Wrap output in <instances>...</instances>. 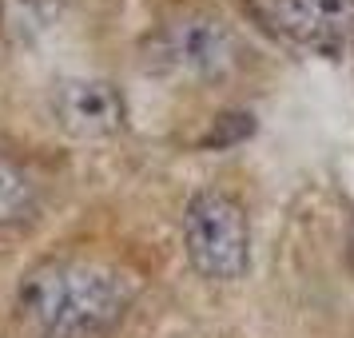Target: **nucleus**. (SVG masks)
Here are the masks:
<instances>
[{
    "label": "nucleus",
    "mask_w": 354,
    "mask_h": 338,
    "mask_svg": "<svg viewBox=\"0 0 354 338\" xmlns=\"http://www.w3.org/2000/svg\"><path fill=\"white\" fill-rule=\"evenodd\" d=\"M136 279L108 263L56 259L20 283V314L40 338H100L124 319Z\"/></svg>",
    "instance_id": "obj_1"
},
{
    "label": "nucleus",
    "mask_w": 354,
    "mask_h": 338,
    "mask_svg": "<svg viewBox=\"0 0 354 338\" xmlns=\"http://www.w3.org/2000/svg\"><path fill=\"white\" fill-rule=\"evenodd\" d=\"M183 247L203 279L227 283L247 271V215L223 191H199L183 211Z\"/></svg>",
    "instance_id": "obj_2"
},
{
    "label": "nucleus",
    "mask_w": 354,
    "mask_h": 338,
    "mask_svg": "<svg viewBox=\"0 0 354 338\" xmlns=\"http://www.w3.org/2000/svg\"><path fill=\"white\" fill-rule=\"evenodd\" d=\"M274 24L310 52H354V0H274Z\"/></svg>",
    "instance_id": "obj_3"
},
{
    "label": "nucleus",
    "mask_w": 354,
    "mask_h": 338,
    "mask_svg": "<svg viewBox=\"0 0 354 338\" xmlns=\"http://www.w3.org/2000/svg\"><path fill=\"white\" fill-rule=\"evenodd\" d=\"M163 56L167 64L187 76H219L235 60V36L215 17H183L163 32Z\"/></svg>",
    "instance_id": "obj_4"
},
{
    "label": "nucleus",
    "mask_w": 354,
    "mask_h": 338,
    "mask_svg": "<svg viewBox=\"0 0 354 338\" xmlns=\"http://www.w3.org/2000/svg\"><path fill=\"white\" fill-rule=\"evenodd\" d=\"M52 112L76 140H104L124 128V100L108 80H64L52 96Z\"/></svg>",
    "instance_id": "obj_5"
},
{
    "label": "nucleus",
    "mask_w": 354,
    "mask_h": 338,
    "mask_svg": "<svg viewBox=\"0 0 354 338\" xmlns=\"http://www.w3.org/2000/svg\"><path fill=\"white\" fill-rule=\"evenodd\" d=\"M60 17V0H0V32L8 44L28 48Z\"/></svg>",
    "instance_id": "obj_6"
},
{
    "label": "nucleus",
    "mask_w": 354,
    "mask_h": 338,
    "mask_svg": "<svg viewBox=\"0 0 354 338\" xmlns=\"http://www.w3.org/2000/svg\"><path fill=\"white\" fill-rule=\"evenodd\" d=\"M36 207V191L24 179V171H17L8 160H0V227L28 219Z\"/></svg>",
    "instance_id": "obj_7"
},
{
    "label": "nucleus",
    "mask_w": 354,
    "mask_h": 338,
    "mask_svg": "<svg viewBox=\"0 0 354 338\" xmlns=\"http://www.w3.org/2000/svg\"><path fill=\"white\" fill-rule=\"evenodd\" d=\"M251 131H255V120L251 115H219V124L207 135V144H235V140L251 135Z\"/></svg>",
    "instance_id": "obj_8"
}]
</instances>
